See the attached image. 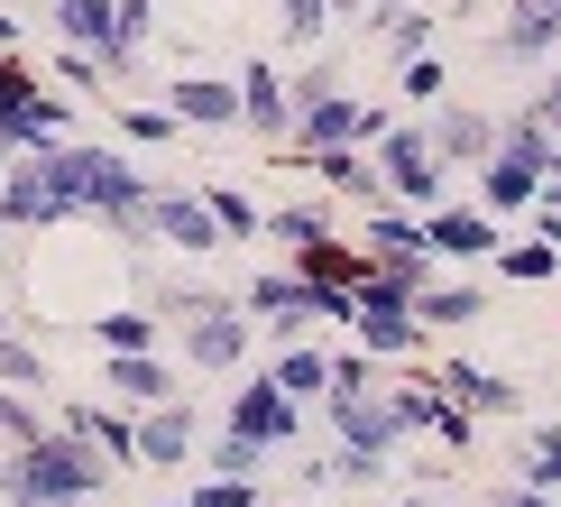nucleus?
I'll use <instances>...</instances> for the list:
<instances>
[{"label":"nucleus","mask_w":561,"mask_h":507,"mask_svg":"<svg viewBox=\"0 0 561 507\" xmlns=\"http://www.w3.org/2000/svg\"><path fill=\"white\" fill-rule=\"evenodd\" d=\"M148 167H129L121 148H102V138H65V148L46 157H19L10 176H0V230H56V222H111L129 230L148 213Z\"/></svg>","instance_id":"obj_1"},{"label":"nucleus","mask_w":561,"mask_h":507,"mask_svg":"<svg viewBox=\"0 0 561 507\" xmlns=\"http://www.w3.org/2000/svg\"><path fill=\"white\" fill-rule=\"evenodd\" d=\"M92 489H102V452L83 433H65V425L0 461V498L10 507H92Z\"/></svg>","instance_id":"obj_2"},{"label":"nucleus","mask_w":561,"mask_h":507,"mask_svg":"<svg viewBox=\"0 0 561 507\" xmlns=\"http://www.w3.org/2000/svg\"><path fill=\"white\" fill-rule=\"evenodd\" d=\"M552 167H561V138H543V129L516 111L506 138H497V157L479 167V213H488V222H497V213H534V194L552 184Z\"/></svg>","instance_id":"obj_3"},{"label":"nucleus","mask_w":561,"mask_h":507,"mask_svg":"<svg viewBox=\"0 0 561 507\" xmlns=\"http://www.w3.org/2000/svg\"><path fill=\"white\" fill-rule=\"evenodd\" d=\"M75 138V102L65 92H46L19 56H0V148L10 157H46Z\"/></svg>","instance_id":"obj_4"},{"label":"nucleus","mask_w":561,"mask_h":507,"mask_svg":"<svg viewBox=\"0 0 561 507\" xmlns=\"http://www.w3.org/2000/svg\"><path fill=\"white\" fill-rule=\"evenodd\" d=\"M167 314H175V341L194 369L230 379L249 360V305H230V295H167Z\"/></svg>","instance_id":"obj_5"},{"label":"nucleus","mask_w":561,"mask_h":507,"mask_svg":"<svg viewBox=\"0 0 561 507\" xmlns=\"http://www.w3.org/2000/svg\"><path fill=\"white\" fill-rule=\"evenodd\" d=\"M378 184L405 213H442V157H433V129H405L396 121L387 138H378Z\"/></svg>","instance_id":"obj_6"},{"label":"nucleus","mask_w":561,"mask_h":507,"mask_svg":"<svg viewBox=\"0 0 561 507\" xmlns=\"http://www.w3.org/2000/svg\"><path fill=\"white\" fill-rule=\"evenodd\" d=\"M129 240H167V249H184V259H203V249H221L230 230L213 222V203H203V194H167V184H157L148 213L129 222Z\"/></svg>","instance_id":"obj_7"},{"label":"nucleus","mask_w":561,"mask_h":507,"mask_svg":"<svg viewBox=\"0 0 561 507\" xmlns=\"http://www.w3.org/2000/svg\"><path fill=\"white\" fill-rule=\"evenodd\" d=\"M350 333H359V351H368V360H405L424 323H414V295H396V286H378V277H368L359 305H350Z\"/></svg>","instance_id":"obj_8"},{"label":"nucleus","mask_w":561,"mask_h":507,"mask_svg":"<svg viewBox=\"0 0 561 507\" xmlns=\"http://www.w3.org/2000/svg\"><path fill=\"white\" fill-rule=\"evenodd\" d=\"M221 433H240V443L276 452V443H295V433H304V406H295L276 379H249V387H230V425H221Z\"/></svg>","instance_id":"obj_9"},{"label":"nucleus","mask_w":561,"mask_h":507,"mask_svg":"<svg viewBox=\"0 0 561 507\" xmlns=\"http://www.w3.org/2000/svg\"><path fill=\"white\" fill-rule=\"evenodd\" d=\"M240 129H259V138H295V83L276 75V65H240Z\"/></svg>","instance_id":"obj_10"},{"label":"nucleus","mask_w":561,"mask_h":507,"mask_svg":"<svg viewBox=\"0 0 561 507\" xmlns=\"http://www.w3.org/2000/svg\"><path fill=\"white\" fill-rule=\"evenodd\" d=\"M167 111L184 129H240V83H230V75H175L167 83Z\"/></svg>","instance_id":"obj_11"},{"label":"nucleus","mask_w":561,"mask_h":507,"mask_svg":"<svg viewBox=\"0 0 561 507\" xmlns=\"http://www.w3.org/2000/svg\"><path fill=\"white\" fill-rule=\"evenodd\" d=\"M102 387H111L121 406H175L167 351H102Z\"/></svg>","instance_id":"obj_12"},{"label":"nucleus","mask_w":561,"mask_h":507,"mask_svg":"<svg viewBox=\"0 0 561 507\" xmlns=\"http://www.w3.org/2000/svg\"><path fill=\"white\" fill-rule=\"evenodd\" d=\"M46 29L75 46V56L111 65V46H121V0H56V10H46Z\"/></svg>","instance_id":"obj_13"},{"label":"nucleus","mask_w":561,"mask_h":507,"mask_svg":"<svg viewBox=\"0 0 561 507\" xmlns=\"http://www.w3.org/2000/svg\"><path fill=\"white\" fill-rule=\"evenodd\" d=\"M332 425H341V452L387 461V452H396V433H405V415H396L387 397H332Z\"/></svg>","instance_id":"obj_14"},{"label":"nucleus","mask_w":561,"mask_h":507,"mask_svg":"<svg viewBox=\"0 0 561 507\" xmlns=\"http://www.w3.org/2000/svg\"><path fill=\"white\" fill-rule=\"evenodd\" d=\"M424 249H433V259H460V268H470V259H497V222L470 213V203H460V213L442 203V213H424Z\"/></svg>","instance_id":"obj_15"},{"label":"nucleus","mask_w":561,"mask_h":507,"mask_svg":"<svg viewBox=\"0 0 561 507\" xmlns=\"http://www.w3.org/2000/svg\"><path fill=\"white\" fill-rule=\"evenodd\" d=\"M497 138H506V121H488V111H442L433 121V157L442 167H488Z\"/></svg>","instance_id":"obj_16"},{"label":"nucleus","mask_w":561,"mask_h":507,"mask_svg":"<svg viewBox=\"0 0 561 507\" xmlns=\"http://www.w3.org/2000/svg\"><path fill=\"white\" fill-rule=\"evenodd\" d=\"M184 452H194V406H148V415H138V461H157V471H167V461H184Z\"/></svg>","instance_id":"obj_17"},{"label":"nucleus","mask_w":561,"mask_h":507,"mask_svg":"<svg viewBox=\"0 0 561 507\" xmlns=\"http://www.w3.org/2000/svg\"><path fill=\"white\" fill-rule=\"evenodd\" d=\"M442 387H451V406H470V415H516V379H497V369L451 360V369H442Z\"/></svg>","instance_id":"obj_18"},{"label":"nucleus","mask_w":561,"mask_h":507,"mask_svg":"<svg viewBox=\"0 0 561 507\" xmlns=\"http://www.w3.org/2000/svg\"><path fill=\"white\" fill-rule=\"evenodd\" d=\"M65 433H83L102 461H138V425H121L111 406H65Z\"/></svg>","instance_id":"obj_19"},{"label":"nucleus","mask_w":561,"mask_h":507,"mask_svg":"<svg viewBox=\"0 0 561 507\" xmlns=\"http://www.w3.org/2000/svg\"><path fill=\"white\" fill-rule=\"evenodd\" d=\"M368 259H433V249H424V222L396 213V203H368Z\"/></svg>","instance_id":"obj_20"},{"label":"nucleus","mask_w":561,"mask_h":507,"mask_svg":"<svg viewBox=\"0 0 561 507\" xmlns=\"http://www.w3.org/2000/svg\"><path fill=\"white\" fill-rule=\"evenodd\" d=\"M267 379H276V387H286V397H295V406H322V397H332V360H322V351H313V341H295V351H286V360H276V369H267Z\"/></svg>","instance_id":"obj_21"},{"label":"nucleus","mask_w":561,"mask_h":507,"mask_svg":"<svg viewBox=\"0 0 561 507\" xmlns=\"http://www.w3.org/2000/svg\"><path fill=\"white\" fill-rule=\"evenodd\" d=\"M102 351H157V314H138V305H121V314H75Z\"/></svg>","instance_id":"obj_22"},{"label":"nucleus","mask_w":561,"mask_h":507,"mask_svg":"<svg viewBox=\"0 0 561 507\" xmlns=\"http://www.w3.org/2000/svg\"><path fill=\"white\" fill-rule=\"evenodd\" d=\"M470 314H479V286H442L433 277V286L414 295V323H424V333H460Z\"/></svg>","instance_id":"obj_23"},{"label":"nucleus","mask_w":561,"mask_h":507,"mask_svg":"<svg viewBox=\"0 0 561 507\" xmlns=\"http://www.w3.org/2000/svg\"><path fill=\"white\" fill-rule=\"evenodd\" d=\"M148 37H157V0H121V46H111V65H102V75H138Z\"/></svg>","instance_id":"obj_24"},{"label":"nucleus","mask_w":561,"mask_h":507,"mask_svg":"<svg viewBox=\"0 0 561 507\" xmlns=\"http://www.w3.org/2000/svg\"><path fill=\"white\" fill-rule=\"evenodd\" d=\"M304 167H313L322 184H341V194H368V203H378V167H368L359 148H332V157H304Z\"/></svg>","instance_id":"obj_25"},{"label":"nucleus","mask_w":561,"mask_h":507,"mask_svg":"<svg viewBox=\"0 0 561 507\" xmlns=\"http://www.w3.org/2000/svg\"><path fill=\"white\" fill-rule=\"evenodd\" d=\"M525 489H552L561 498V425H534L525 433Z\"/></svg>","instance_id":"obj_26"},{"label":"nucleus","mask_w":561,"mask_h":507,"mask_svg":"<svg viewBox=\"0 0 561 507\" xmlns=\"http://www.w3.org/2000/svg\"><path fill=\"white\" fill-rule=\"evenodd\" d=\"M203 203H213V222L230 230V240H249V230H267V213H259V203L240 194V184H203Z\"/></svg>","instance_id":"obj_27"},{"label":"nucleus","mask_w":561,"mask_h":507,"mask_svg":"<svg viewBox=\"0 0 561 507\" xmlns=\"http://www.w3.org/2000/svg\"><path fill=\"white\" fill-rule=\"evenodd\" d=\"M378 37H387V56H405V65H414V56H433V46H424V37H433V19H424V10H378Z\"/></svg>","instance_id":"obj_28"},{"label":"nucleus","mask_w":561,"mask_h":507,"mask_svg":"<svg viewBox=\"0 0 561 507\" xmlns=\"http://www.w3.org/2000/svg\"><path fill=\"white\" fill-rule=\"evenodd\" d=\"M175 129H184V121H175L167 102H157V111H148V102H129V111H121V138H129V148H167Z\"/></svg>","instance_id":"obj_29"},{"label":"nucleus","mask_w":561,"mask_h":507,"mask_svg":"<svg viewBox=\"0 0 561 507\" xmlns=\"http://www.w3.org/2000/svg\"><path fill=\"white\" fill-rule=\"evenodd\" d=\"M497 268L516 277V286H543V277L561 268V249H552V240H516V249H497Z\"/></svg>","instance_id":"obj_30"},{"label":"nucleus","mask_w":561,"mask_h":507,"mask_svg":"<svg viewBox=\"0 0 561 507\" xmlns=\"http://www.w3.org/2000/svg\"><path fill=\"white\" fill-rule=\"evenodd\" d=\"M276 29H286V37H304V46H313V37H332V0H276Z\"/></svg>","instance_id":"obj_31"},{"label":"nucleus","mask_w":561,"mask_h":507,"mask_svg":"<svg viewBox=\"0 0 561 507\" xmlns=\"http://www.w3.org/2000/svg\"><path fill=\"white\" fill-rule=\"evenodd\" d=\"M0 387H19V397H28V387H46V360L28 351V341H10V333H0Z\"/></svg>","instance_id":"obj_32"},{"label":"nucleus","mask_w":561,"mask_h":507,"mask_svg":"<svg viewBox=\"0 0 561 507\" xmlns=\"http://www.w3.org/2000/svg\"><path fill=\"white\" fill-rule=\"evenodd\" d=\"M37 433H56V425H37V415H28V397H19V387H0V443H37Z\"/></svg>","instance_id":"obj_33"},{"label":"nucleus","mask_w":561,"mask_h":507,"mask_svg":"<svg viewBox=\"0 0 561 507\" xmlns=\"http://www.w3.org/2000/svg\"><path fill=\"white\" fill-rule=\"evenodd\" d=\"M267 230H276V240H295V249L332 240V230H322V213H313V203H286V213H267Z\"/></svg>","instance_id":"obj_34"},{"label":"nucleus","mask_w":561,"mask_h":507,"mask_svg":"<svg viewBox=\"0 0 561 507\" xmlns=\"http://www.w3.org/2000/svg\"><path fill=\"white\" fill-rule=\"evenodd\" d=\"M368 277L396 286V295H424V286H433V259H368Z\"/></svg>","instance_id":"obj_35"},{"label":"nucleus","mask_w":561,"mask_h":507,"mask_svg":"<svg viewBox=\"0 0 561 507\" xmlns=\"http://www.w3.org/2000/svg\"><path fill=\"white\" fill-rule=\"evenodd\" d=\"M525 121L543 129V138H561V65L543 75V92H525Z\"/></svg>","instance_id":"obj_36"},{"label":"nucleus","mask_w":561,"mask_h":507,"mask_svg":"<svg viewBox=\"0 0 561 507\" xmlns=\"http://www.w3.org/2000/svg\"><path fill=\"white\" fill-rule=\"evenodd\" d=\"M396 83H405V102H442V83H451V75H442V56H414Z\"/></svg>","instance_id":"obj_37"},{"label":"nucleus","mask_w":561,"mask_h":507,"mask_svg":"<svg viewBox=\"0 0 561 507\" xmlns=\"http://www.w3.org/2000/svg\"><path fill=\"white\" fill-rule=\"evenodd\" d=\"M213 471H221V480H249V471H259V443H240V433H221V443H213Z\"/></svg>","instance_id":"obj_38"},{"label":"nucleus","mask_w":561,"mask_h":507,"mask_svg":"<svg viewBox=\"0 0 561 507\" xmlns=\"http://www.w3.org/2000/svg\"><path fill=\"white\" fill-rule=\"evenodd\" d=\"M332 397H368V351H341L332 360ZM332 397H322V406H332Z\"/></svg>","instance_id":"obj_39"},{"label":"nucleus","mask_w":561,"mask_h":507,"mask_svg":"<svg viewBox=\"0 0 561 507\" xmlns=\"http://www.w3.org/2000/svg\"><path fill=\"white\" fill-rule=\"evenodd\" d=\"M194 498H203V507H267L259 489H249V480H221V471H213V480H203V489H194Z\"/></svg>","instance_id":"obj_40"},{"label":"nucleus","mask_w":561,"mask_h":507,"mask_svg":"<svg viewBox=\"0 0 561 507\" xmlns=\"http://www.w3.org/2000/svg\"><path fill=\"white\" fill-rule=\"evenodd\" d=\"M497 507H561L552 489H525V480H516V489H497Z\"/></svg>","instance_id":"obj_41"},{"label":"nucleus","mask_w":561,"mask_h":507,"mask_svg":"<svg viewBox=\"0 0 561 507\" xmlns=\"http://www.w3.org/2000/svg\"><path fill=\"white\" fill-rule=\"evenodd\" d=\"M0 56H19V19H0Z\"/></svg>","instance_id":"obj_42"},{"label":"nucleus","mask_w":561,"mask_h":507,"mask_svg":"<svg viewBox=\"0 0 561 507\" xmlns=\"http://www.w3.org/2000/svg\"><path fill=\"white\" fill-rule=\"evenodd\" d=\"M332 19H368V0H332Z\"/></svg>","instance_id":"obj_43"},{"label":"nucleus","mask_w":561,"mask_h":507,"mask_svg":"<svg viewBox=\"0 0 561 507\" xmlns=\"http://www.w3.org/2000/svg\"><path fill=\"white\" fill-rule=\"evenodd\" d=\"M167 507H203V498H194V489H184V498H167Z\"/></svg>","instance_id":"obj_44"},{"label":"nucleus","mask_w":561,"mask_h":507,"mask_svg":"<svg viewBox=\"0 0 561 507\" xmlns=\"http://www.w3.org/2000/svg\"><path fill=\"white\" fill-rule=\"evenodd\" d=\"M396 507H433V498H396Z\"/></svg>","instance_id":"obj_45"},{"label":"nucleus","mask_w":561,"mask_h":507,"mask_svg":"<svg viewBox=\"0 0 561 507\" xmlns=\"http://www.w3.org/2000/svg\"><path fill=\"white\" fill-rule=\"evenodd\" d=\"M267 507H304V498H267Z\"/></svg>","instance_id":"obj_46"},{"label":"nucleus","mask_w":561,"mask_h":507,"mask_svg":"<svg viewBox=\"0 0 561 507\" xmlns=\"http://www.w3.org/2000/svg\"><path fill=\"white\" fill-rule=\"evenodd\" d=\"M0 333H10V314H0Z\"/></svg>","instance_id":"obj_47"},{"label":"nucleus","mask_w":561,"mask_h":507,"mask_svg":"<svg viewBox=\"0 0 561 507\" xmlns=\"http://www.w3.org/2000/svg\"><path fill=\"white\" fill-rule=\"evenodd\" d=\"M46 10H56V0H46Z\"/></svg>","instance_id":"obj_48"}]
</instances>
